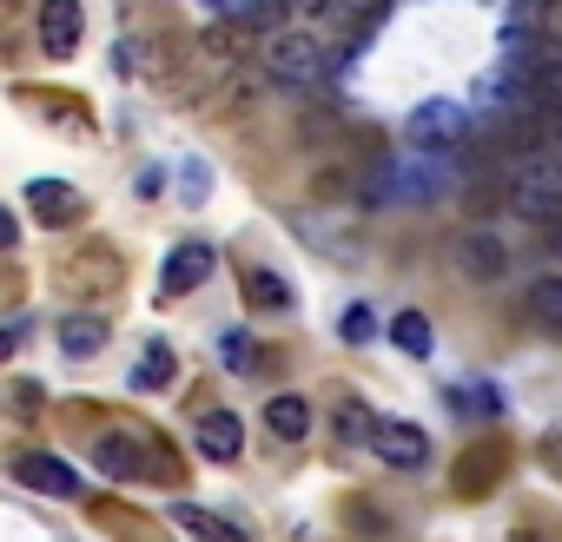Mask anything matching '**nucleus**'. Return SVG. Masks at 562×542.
Instances as JSON below:
<instances>
[{
    "label": "nucleus",
    "instance_id": "nucleus-26",
    "mask_svg": "<svg viewBox=\"0 0 562 542\" xmlns=\"http://www.w3.org/2000/svg\"><path fill=\"white\" fill-rule=\"evenodd\" d=\"M14 410H41V384L21 377V384H14Z\"/></svg>",
    "mask_w": 562,
    "mask_h": 542
},
{
    "label": "nucleus",
    "instance_id": "nucleus-16",
    "mask_svg": "<svg viewBox=\"0 0 562 542\" xmlns=\"http://www.w3.org/2000/svg\"><path fill=\"white\" fill-rule=\"evenodd\" d=\"M245 305L251 312H292V285L258 264V271H245Z\"/></svg>",
    "mask_w": 562,
    "mask_h": 542
},
{
    "label": "nucleus",
    "instance_id": "nucleus-23",
    "mask_svg": "<svg viewBox=\"0 0 562 542\" xmlns=\"http://www.w3.org/2000/svg\"><path fill=\"white\" fill-rule=\"evenodd\" d=\"M338 331H345V345H371V338H378V312H371V305H351V312L338 318Z\"/></svg>",
    "mask_w": 562,
    "mask_h": 542
},
{
    "label": "nucleus",
    "instance_id": "nucleus-15",
    "mask_svg": "<svg viewBox=\"0 0 562 542\" xmlns=\"http://www.w3.org/2000/svg\"><path fill=\"white\" fill-rule=\"evenodd\" d=\"M265 430H271V437H285V443H299V437L312 430V404H305L299 391H278V397L265 404Z\"/></svg>",
    "mask_w": 562,
    "mask_h": 542
},
{
    "label": "nucleus",
    "instance_id": "nucleus-5",
    "mask_svg": "<svg viewBox=\"0 0 562 542\" xmlns=\"http://www.w3.org/2000/svg\"><path fill=\"white\" fill-rule=\"evenodd\" d=\"M463 133H470V113H463L457 100H430V106L411 113V146H417V153H443V146H457Z\"/></svg>",
    "mask_w": 562,
    "mask_h": 542
},
{
    "label": "nucleus",
    "instance_id": "nucleus-7",
    "mask_svg": "<svg viewBox=\"0 0 562 542\" xmlns=\"http://www.w3.org/2000/svg\"><path fill=\"white\" fill-rule=\"evenodd\" d=\"M371 450H378L391 470H424V463H430V437H424L417 424H404V417H378Z\"/></svg>",
    "mask_w": 562,
    "mask_h": 542
},
{
    "label": "nucleus",
    "instance_id": "nucleus-1",
    "mask_svg": "<svg viewBox=\"0 0 562 542\" xmlns=\"http://www.w3.org/2000/svg\"><path fill=\"white\" fill-rule=\"evenodd\" d=\"M509 212L529 225L562 232V153H522L509 159Z\"/></svg>",
    "mask_w": 562,
    "mask_h": 542
},
{
    "label": "nucleus",
    "instance_id": "nucleus-21",
    "mask_svg": "<svg viewBox=\"0 0 562 542\" xmlns=\"http://www.w3.org/2000/svg\"><path fill=\"white\" fill-rule=\"evenodd\" d=\"M529 318L549 325V331H562V279H536L529 285Z\"/></svg>",
    "mask_w": 562,
    "mask_h": 542
},
{
    "label": "nucleus",
    "instance_id": "nucleus-3",
    "mask_svg": "<svg viewBox=\"0 0 562 542\" xmlns=\"http://www.w3.org/2000/svg\"><path fill=\"white\" fill-rule=\"evenodd\" d=\"M450 264L463 271L470 285H496L503 271H509V251H503V238H496V232L470 225V232H457V238H450Z\"/></svg>",
    "mask_w": 562,
    "mask_h": 542
},
{
    "label": "nucleus",
    "instance_id": "nucleus-12",
    "mask_svg": "<svg viewBox=\"0 0 562 542\" xmlns=\"http://www.w3.org/2000/svg\"><path fill=\"white\" fill-rule=\"evenodd\" d=\"M238 450H245V424L232 410H205L199 417V456L205 463H232Z\"/></svg>",
    "mask_w": 562,
    "mask_h": 542
},
{
    "label": "nucleus",
    "instance_id": "nucleus-2",
    "mask_svg": "<svg viewBox=\"0 0 562 542\" xmlns=\"http://www.w3.org/2000/svg\"><path fill=\"white\" fill-rule=\"evenodd\" d=\"M318 74H325L318 34H278V41H271V54H265V80H271V87L305 93V87H318Z\"/></svg>",
    "mask_w": 562,
    "mask_h": 542
},
{
    "label": "nucleus",
    "instance_id": "nucleus-18",
    "mask_svg": "<svg viewBox=\"0 0 562 542\" xmlns=\"http://www.w3.org/2000/svg\"><path fill=\"white\" fill-rule=\"evenodd\" d=\"M172 522H179V529H192L199 542H245L225 516H212V509H199V503H172Z\"/></svg>",
    "mask_w": 562,
    "mask_h": 542
},
{
    "label": "nucleus",
    "instance_id": "nucleus-25",
    "mask_svg": "<svg viewBox=\"0 0 562 542\" xmlns=\"http://www.w3.org/2000/svg\"><path fill=\"white\" fill-rule=\"evenodd\" d=\"M318 14L338 21V0H299V21H318Z\"/></svg>",
    "mask_w": 562,
    "mask_h": 542
},
{
    "label": "nucleus",
    "instance_id": "nucleus-17",
    "mask_svg": "<svg viewBox=\"0 0 562 542\" xmlns=\"http://www.w3.org/2000/svg\"><path fill=\"white\" fill-rule=\"evenodd\" d=\"M172 371H179V358H172V345H146V358L133 364V377H126V391H159V384H172Z\"/></svg>",
    "mask_w": 562,
    "mask_h": 542
},
{
    "label": "nucleus",
    "instance_id": "nucleus-4",
    "mask_svg": "<svg viewBox=\"0 0 562 542\" xmlns=\"http://www.w3.org/2000/svg\"><path fill=\"white\" fill-rule=\"evenodd\" d=\"M212 264H218V251H212L205 238L172 245V251H166V271H159V292H166V298H186V292L212 285Z\"/></svg>",
    "mask_w": 562,
    "mask_h": 542
},
{
    "label": "nucleus",
    "instance_id": "nucleus-19",
    "mask_svg": "<svg viewBox=\"0 0 562 542\" xmlns=\"http://www.w3.org/2000/svg\"><path fill=\"white\" fill-rule=\"evenodd\" d=\"M391 338H397V351H404V358H430V351H437V331H430V318H424V312H397Z\"/></svg>",
    "mask_w": 562,
    "mask_h": 542
},
{
    "label": "nucleus",
    "instance_id": "nucleus-14",
    "mask_svg": "<svg viewBox=\"0 0 562 542\" xmlns=\"http://www.w3.org/2000/svg\"><path fill=\"white\" fill-rule=\"evenodd\" d=\"M54 338H60V351H67L74 364H87V358H100V351H106V338H113V331H106V318L74 312V318H60V331H54Z\"/></svg>",
    "mask_w": 562,
    "mask_h": 542
},
{
    "label": "nucleus",
    "instance_id": "nucleus-13",
    "mask_svg": "<svg viewBox=\"0 0 562 542\" xmlns=\"http://www.w3.org/2000/svg\"><path fill=\"white\" fill-rule=\"evenodd\" d=\"M93 463H100L106 476H120V483H133V476H146V470H153V456H146L126 430H106V437L93 443Z\"/></svg>",
    "mask_w": 562,
    "mask_h": 542
},
{
    "label": "nucleus",
    "instance_id": "nucleus-9",
    "mask_svg": "<svg viewBox=\"0 0 562 542\" xmlns=\"http://www.w3.org/2000/svg\"><path fill=\"white\" fill-rule=\"evenodd\" d=\"M41 47H47V60H74V47H80V0H41Z\"/></svg>",
    "mask_w": 562,
    "mask_h": 542
},
{
    "label": "nucleus",
    "instance_id": "nucleus-22",
    "mask_svg": "<svg viewBox=\"0 0 562 542\" xmlns=\"http://www.w3.org/2000/svg\"><path fill=\"white\" fill-rule=\"evenodd\" d=\"M450 404H457L463 417H496V410H503V397H496L490 384H457V397H450Z\"/></svg>",
    "mask_w": 562,
    "mask_h": 542
},
{
    "label": "nucleus",
    "instance_id": "nucleus-6",
    "mask_svg": "<svg viewBox=\"0 0 562 542\" xmlns=\"http://www.w3.org/2000/svg\"><path fill=\"white\" fill-rule=\"evenodd\" d=\"M54 279H60L67 292H80V298H93V292H113V285H120V258H113L106 245H87V251L60 258Z\"/></svg>",
    "mask_w": 562,
    "mask_h": 542
},
{
    "label": "nucleus",
    "instance_id": "nucleus-27",
    "mask_svg": "<svg viewBox=\"0 0 562 542\" xmlns=\"http://www.w3.org/2000/svg\"><path fill=\"white\" fill-rule=\"evenodd\" d=\"M549 120H555V153H562V113H549Z\"/></svg>",
    "mask_w": 562,
    "mask_h": 542
},
{
    "label": "nucleus",
    "instance_id": "nucleus-24",
    "mask_svg": "<svg viewBox=\"0 0 562 542\" xmlns=\"http://www.w3.org/2000/svg\"><path fill=\"white\" fill-rule=\"evenodd\" d=\"M225 364L232 371H251V338L245 331H225Z\"/></svg>",
    "mask_w": 562,
    "mask_h": 542
},
{
    "label": "nucleus",
    "instance_id": "nucleus-10",
    "mask_svg": "<svg viewBox=\"0 0 562 542\" xmlns=\"http://www.w3.org/2000/svg\"><path fill=\"white\" fill-rule=\"evenodd\" d=\"M14 476H21L27 489H41V496H80V476H74L60 456H47V450H21V456H14Z\"/></svg>",
    "mask_w": 562,
    "mask_h": 542
},
{
    "label": "nucleus",
    "instance_id": "nucleus-8",
    "mask_svg": "<svg viewBox=\"0 0 562 542\" xmlns=\"http://www.w3.org/2000/svg\"><path fill=\"white\" fill-rule=\"evenodd\" d=\"M503 470H509V450H503V443H476V450L457 456L450 489H457V496H490V489L503 483Z\"/></svg>",
    "mask_w": 562,
    "mask_h": 542
},
{
    "label": "nucleus",
    "instance_id": "nucleus-20",
    "mask_svg": "<svg viewBox=\"0 0 562 542\" xmlns=\"http://www.w3.org/2000/svg\"><path fill=\"white\" fill-rule=\"evenodd\" d=\"M331 424H338V443H371V437H378V417H371V410H364L358 397H345Z\"/></svg>",
    "mask_w": 562,
    "mask_h": 542
},
{
    "label": "nucleus",
    "instance_id": "nucleus-11",
    "mask_svg": "<svg viewBox=\"0 0 562 542\" xmlns=\"http://www.w3.org/2000/svg\"><path fill=\"white\" fill-rule=\"evenodd\" d=\"M27 205H34L47 225H80V218H87V199H80L74 185H60V179H34V185H27Z\"/></svg>",
    "mask_w": 562,
    "mask_h": 542
}]
</instances>
